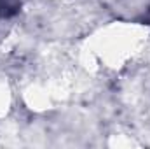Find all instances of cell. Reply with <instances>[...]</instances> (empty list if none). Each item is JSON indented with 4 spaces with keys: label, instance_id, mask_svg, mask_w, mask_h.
<instances>
[{
    "label": "cell",
    "instance_id": "6da1fadb",
    "mask_svg": "<svg viewBox=\"0 0 150 149\" xmlns=\"http://www.w3.org/2000/svg\"><path fill=\"white\" fill-rule=\"evenodd\" d=\"M145 40L147 28L140 25H112L93 39L87 53L105 67L119 69L142 49Z\"/></svg>",
    "mask_w": 150,
    "mask_h": 149
},
{
    "label": "cell",
    "instance_id": "7a4b0ae2",
    "mask_svg": "<svg viewBox=\"0 0 150 149\" xmlns=\"http://www.w3.org/2000/svg\"><path fill=\"white\" fill-rule=\"evenodd\" d=\"M7 105H9V91L4 84H0V114L7 111Z\"/></svg>",
    "mask_w": 150,
    "mask_h": 149
}]
</instances>
